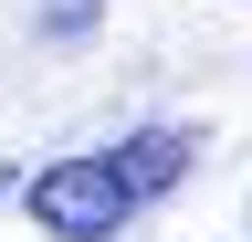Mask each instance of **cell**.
<instances>
[{
  "label": "cell",
  "mask_w": 252,
  "mask_h": 242,
  "mask_svg": "<svg viewBox=\"0 0 252 242\" xmlns=\"http://www.w3.org/2000/svg\"><path fill=\"white\" fill-rule=\"evenodd\" d=\"M189 158H200L189 127H126L116 147H74V158L32 169L21 200H32V221H42L53 242H116L137 210H158L189 179Z\"/></svg>",
  "instance_id": "1"
},
{
  "label": "cell",
  "mask_w": 252,
  "mask_h": 242,
  "mask_svg": "<svg viewBox=\"0 0 252 242\" xmlns=\"http://www.w3.org/2000/svg\"><path fill=\"white\" fill-rule=\"evenodd\" d=\"M94 11H105V0H42V32L74 42V32H94Z\"/></svg>",
  "instance_id": "2"
},
{
  "label": "cell",
  "mask_w": 252,
  "mask_h": 242,
  "mask_svg": "<svg viewBox=\"0 0 252 242\" xmlns=\"http://www.w3.org/2000/svg\"><path fill=\"white\" fill-rule=\"evenodd\" d=\"M0 190H11V169H0Z\"/></svg>",
  "instance_id": "3"
}]
</instances>
